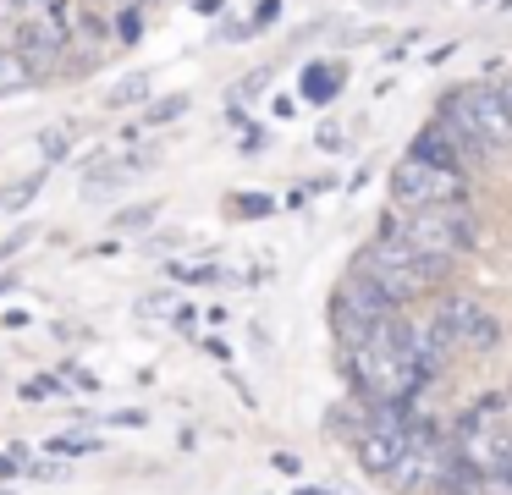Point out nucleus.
I'll return each instance as SVG.
<instances>
[{"instance_id": "obj_1", "label": "nucleus", "mask_w": 512, "mask_h": 495, "mask_svg": "<svg viewBox=\"0 0 512 495\" xmlns=\"http://www.w3.org/2000/svg\"><path fill=\"white\" fill-rule=\"evenodd\" d=\"M380 237H402L419 253H441V259H457L479 242V220L468 215L463 204H441V209H386L380 220Z\"/></svg>"}, {"instance_id": "obj_2", "label": "nucleus", "mask_w": 512, "mask_h": 495, "mask_svg": "<svg viewBox=\"0 0 512 495\" xmlns=\"http://www.w3.org/2000/svg\"><path fill=\"white\" fill-rule=\"evenodd\" d=\"M441 121L457 132L463 143H474L479 154H512V110L501 99V88H452L441 99Z\"/></svg>"}, {"instance_id": "obj_3", "label": "nucleus", "mask_w": 512, "mask_h": 495, "mask_svg": "<svg viewBox=\"0 0 512 495\" xmlns=\"http://www.w3.org/2000/svg\"><path fill=\"white\" fill-rule=\"evenodd\" d=\"M468 176L441 171V165L419 160V154H402L397 171H391V204L397 209H441V204H463Z\"/></svg>"}, {"instance_id": "obj_4", "label": "nucleus", "mask_w": 512, "mask_h": 495, "mask_svg": "<svg viewBox=\"0 0 512 495\" xmlns=\"http://www.w3.org/2000/svg\"><path fill=\"white\" fill-rule=\"evenodd\" d=\"M430 325H435V336L446 341V352H490L501 341V319L463 292H446L441 308L430 314Z\"/></svg>"}, {"instance_id": "obj_5", "label": "nucleus", "mask_w": 512, "mask_h": 495, "mask_svg": "<svg viewBox=\"0 0 512 495\" xmlns=\"http://www.w3.org/2000/svg\"><path fill=\"white\" fill-rule=\"evenodd\" d=\"M408 154H419V160H430V165H441V171H457V176H468V165H479L485 154L474 149V143H463L446 121H435V127H424L419 138H413V149Z\"/></svg>"}, {"instance_id": "obj_6", "label": "nucleus", "mask_w": 512, "mask_h": 495, "mask_svg": "<svg viewBox=\"0 0 512 495\" xmlns=\"http://www.w3.org/2000/svg\"><path fill=\"white\" fill-rule=\"evenodd\" d=\"M402 451H408V429H386V424H364V429H358V468H364L369 479H386L391 484Z\"/></svg>"}, {"instance_id": "obj_7", "label": "nucleus", "mask_w": 512, "mask_h": 495, "mask_svg": "<svg viewBox=\"0 0 512 495\" xmlns=\"http://www.w3.org/2000/svg\"><path fill=\"white\" fill-rule=\"evenodd\" d=\"M171 281H182V286H215V281H232V270H221L215 259H193V264H171Z\"/></svg>"}, {"instance_id": "obj_8", "label": "nucleus", "mask_w": 512, "mask_h": 495, "mask_svg": "<svg viewBox=\"0 0 512 495\" xmlns=\"http://www.w3.org/2000/svg\"><path fill=\"white\" fill-rule=\"evenodd\" d=\"M45 451H50V457H61V462H78V457H94V451H100V440H83V435H56V440H45Z\"/></svg>"}, {"instance_id": "obj_9", "label": "nucleus", "mask_w": 512, "mask_h": 495, "mask_svg": "<svg viewBox=\"0 0 512 495\" xmlns=\"http://www.w3.org/2000/svg\"><path fill=\"white\" fill-rule=\"evenodd\" d=\"M28 83H34V72L23 66V55H0V99L17 94V88H28Z\"/></svg>"}, {"instance_id": "obj_10", "label": "nucleus", "mask_w": 512, "mask_h": 495, "mask_svg": "<svg viewBox=\"0 0 512 495\" xmlns=\"http://www.w3.org/2000/svg\"><path fill=\"white\" fill-rule=\"evenodd\" d=\"M144 94H149V72H133L111 88V105H144Z\"/></svg>"}, {"instance_id": "obj_11", "label": "nucleus", "mask_w": 512, "mask_h": 495, "mask_svg": "<svg viewBox=\"0 0 512 495\" xmlns=\"http://www.w3.org/2000/svg\"><path fill=\"white\" fill-rule=\"evenodd\" d=\"M67 149H72V132H45V138H39V160L45 165H56V160H67Z\"/></svg>"}, {"instance_id": "obj_12", "label": "nucleus", "mask_w": 512, "mask_h": 495, "mask_svg": "<svg viewBox=\"0 0 512 495\" xmlns=\"http://www.w3.org/2000/svg\"><path fill=\"white\" fill-rule=\"evenodd\" d=\"M336 83H342V66H314L309 72V94H336Z\"/></svg>"}, {"instance_id": "obj_13", "label": "nucleus", "mask_w": 512, "mask_h": 495, "mask_svg": "<svg viewBox=\"0 0 512 495\" xmlns=\"http://www.w3.org/2000/svg\"><path fill=\"white\" fill-rule=\"evenodd\" d=\"M160 209L155 204H138V209H122V215H116V231H138V226H149V220H155Z\"/></svg>"}, {"instance_id": "obj_14", "label": "nucleus", "mask_w": 512, "mask_h": 495, "mask_svg": "<svg viewBox=\"0 0 512 495\" xmlns=\"http://www.w3.org/2000/svg\"><path fill=\"white\" fill-rule=\"evenodd\" d=\"M39 187H45V182H39V176H28V182H17V193H6V198H0V209H23L28 198L39 193Z\"/></svg>"}, {"instance_id": "obj_15", "label": "nucleus", "mask_w": 512, "mask_h": 495, "mask_svg": "<svg viewBox=\"0 0 512 495\" xmlns=\"http://www.w3.org/2000/svg\"><path fill=\"white\" fill-rule=\"evenodd\" d=\"M182 110H188V99H171V105H155V110H149V121H171V116H182Z\"/></svg>"}, {"instance_id": "obj_16", "label": "nucleus", "mask_w": 512, "mask_h": 495, "mask_svg": "<svg viewBox=\"0 0 512 495\" xmlns=\"http://www.w3.org/2000/svg\"><path fill=\"white\" fill-rule=\"evenodd\" d=\"M314 143H320L325 154H336V149H342V127H320V138H314Z\"/></svg>"}, {"instance_id": "obj_17", "label": "nucleus", "mask_w": 512, "mask_h": 495, "mask_svg": "<svg viewBox=\"0 0 512 495\" xmlns=\"http://www.w3.org/2000/svg\"><path fill=\"white\" fill-rule=\"evenodd\" d=\"M56 391H61L56 380H34V385H28V396H56Z\"/></svg>"}, {"instance_id": "obj_18", "label": "nucleus", "mask_w": 512, "mask_h": 495, "mask_svg": "<svg viewBox=\"0 0 512 495\" xmlns=\"http://www.w3.org/2000/svg\"><path fill=\"white\" fill-rule=\"evenodd\" d=\"M298 495H336V490H320V484H303Z\"/></svg>"}, {"instance_id": "obj_19", "label": "nucleus", "mask_w": 512, "mask_h": 495, "mask_svg": "<svg viewBox=\"0 0 512 495\" xmlns=\"http://www.w3.org/2000/svg\"><path fill=\"white\" fill-rule=\"evenodd\" d=\"M501 99H507V110H512V77H507V83H501Z\"/></svg>"}, {"instance_id": "obj_20", "label": "nucleus", "mask_w": 512, "mask_h": 495, "mask_svg": "<svg viewBox=\"0 0 512 495\" xmlns=\"http://www.w3.org/2000/svg\"><path fill=\"white\" fill-rule=\"evenodd\" d=\"M12 286H17V275H0V292H12Z\"/></svg>"}]
</instances>
